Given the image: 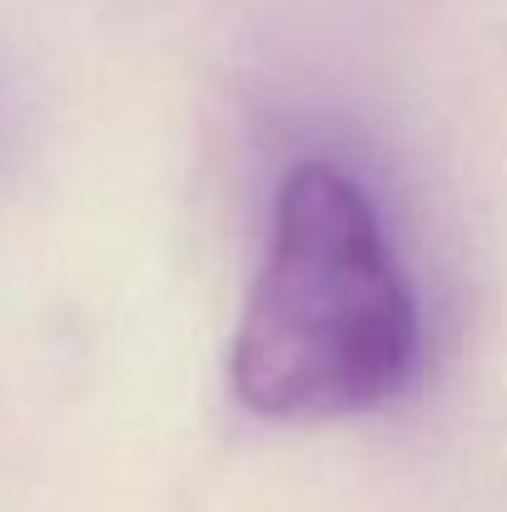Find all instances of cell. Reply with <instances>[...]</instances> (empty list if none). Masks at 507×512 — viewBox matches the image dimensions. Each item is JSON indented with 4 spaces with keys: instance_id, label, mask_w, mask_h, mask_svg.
<instances>
[{
    "instance_id": "obj_1",
    "label": "cell",
    "mask_w": 507,
    "mask_h": 512,
    "mask_svg": "<svg viewBox=\"0 0 507 512\" xmlns=\"http://www.w3.org/2000/svg\"><path fill=\"white\" fill-rule=\"evenodd\" d=\"M418 363V304L368 189L304 160L274 194V229L249 289L229 383L269 423L378 408Z\"/></svg>"
}]
</instances>
